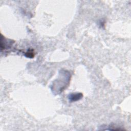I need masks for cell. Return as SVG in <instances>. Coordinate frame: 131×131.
I'll use <instances>...</instances> for the list:
<instances>
[{"instance_id": "obj_1", "label": "cell", "mask_w": 131, "mask_h": 131, "mask_svg": "<svg viewBox=\"0 0 131 131\" xmlns=\"http://www.w3.org/2000/svg\"><path fill=\"white\" fill-rule=\"evenodd\" d=\"M83 97V95L80 93H71L68 95V99L71 102H75L80 100Z\"/></svg>"}, {"instance_id": "obj_2", "label": "cell", "mask_w": 131, "mask_h": 131, "mask_svg": "<svg viewBox=\"0 0 131 131\" xmlns=\"http://www.w3.org/2000/svg\"><path fill=\"white\" fill-rule=\"evenodd\" d=\"M25 56L28 58H33L34 56V52L32 49H28L25 53Z\"/></svg>"}]
</instances>
